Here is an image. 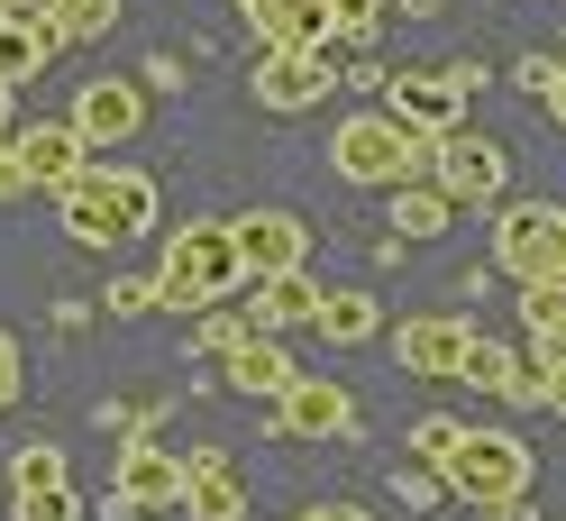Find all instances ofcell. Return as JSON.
I'll return each instance as SVG.
<instances>
[{"label":"cell","instance_id":"603a6c76","mask_svg":"<svg viewBox=\"0 0 566 521\" xmlns=\"http://www.w3.org/2000/svg\"><path fill=\"white\" fill-rule=\"evenodd\" d=\"M457 439H467V421H457V411H420L402 448H411L420 467H448V458H457Z\"/></svg>","mask_w":566,"mask_h":521},{"label":"cell","instance_id":"4dcf8cb0","mask_svg":"<svg viewBox=\"0 0 566 521\" xmlns=\"http://www.w3.org/2000/svg\"><path fill=\"white\" fill-rule=\"evenodd\" d=\"M302 521H375V512H366V503H311Z\"/></svg>","mask_w":566,"mask_h":521},{"label":"cell","instance_id":"4fadbf2b","mask_svg":"<svg viewBox=\"0 0 566 521\" xmlns=\"http://www.w3.org/2000/svg\"><path fill=\"white\" fill-rule=\"evenodd\" d=\"M10 147H19V174H28V192H64V184H74V174L92 165V137H83L74 119H46V128H19Z\"/></svg>","mask_w":566,"mask_h":521},{"label":"cell","instance_id":"ba28073f","mask_svg":"<svg viewBox=\"0 0 566 521\" xmlns=\"http://www.w3.org/2000/svg\"><path fill=\"white\" fill-rule=\"evenodd\" d=\"M430 174H439V184H448V192L475 211V201H503V174H512V156L493 147V137H475V128H448L439 147H430Z\"/></svg>","mask_w":566,"mask_h":521},{"label":"cell","instance_id":"7c38bea8","mask_svg":"<svg viewBox=\"0 0 566 521\" xmlns=\"http://www.w3.org/2000/svg\"><path fill=\"white\" fill-rule=\"evenodd\" d=\"M475 347V321H457V311H411V321L394 330V357L402 375H457Z\"/></svg>","mask_w":566,"mask_h":521},{"label":"cell","instance_id":"cb8c5ba5","mask_svg":"<svg viewBox=\"0 0 566 521\" xmlns=\"http://www.w3.org/2000/svg\"><path fill=\"white\" fill-rule=\"evenodd\" d=\"M10 521H83L74 476H55V484H19V512H10Z\"/></svg>","mask_w":566,"mask_h":521},{"label":"cell","instance_id":"6da1fadb","mask_svg":"<svg viewBox=\"0 0 566 521\" xmlns=\"http://www.w3.org/2000/svg\"><path fill=\"white\" fill-rule=\"evenodd\" d=\"M55 211H64L74 248H128V238L156 229V174L147 165H83L55 192Z\"/></svg>","mask_w":566,"mask_h":521},{"label":"cell","instance_id":"83f0119b","mask_svg":"<svg viewBox=\"0 0 566 521\" xmlns=\"http://www.w3.org/2000/svg\"><path fill=\"white\" fill-rule=\"evenodd\" d=\"M19 394H28V357H19V338L0 330V411H10Z\"/></svg>","mask_w":566,"mask_h":521},{"label":"cell","instance_id":"836d02e7","mask_svg":"<svg viewBox=\"0 0 566 521\" xmlns=\"http://www.w3.org/2000/svg\"><path fill=\"white\" fill-rule=\"evenodd\" d=\"M484 521H530V503H503V512H484Z\"/></svg>","mask_w":566,"mask_h":521},{"label":"cell","instance_id":"ac0fdd59","mask_svg":"<svg viewBox=\"0 0 566 521\" xmlns=\"http://www.w3.org/2000/svg\"><path fill=\"white\" fill-rule=\"evenodd\" d=\"M256 321L265 330H311V321H321V284H311V265L265 274V284H256Z\"/></svg>","mask_w":566,"mask_h":521},{"label":"cell","instance_id":"9a60e30c","mask_svg":"<svg viewBox=\"0 0 566 521\" xmlns=\"http://www.w3.org/2000/svg\"><path fill=\"white\" fill-rule=\"evenodd\" d=\"M64 46V28L46 19V10H0V83H38L46 74V55Z\"/></svg>","mask_w":566,"mask_h":521},{"label":"cell","instance_id":"3957f363","mask_svg":"<svg viewBox=\"0 0 566 521\" xmlns=\"http://www.w3.org/2000/svg\"><path fill=\"white\" fill-rule=\"evenodd\" d=\"M430 147L439 137L402 128L394 111H357V119H338L329 165L347 174V184H366V192H394V184H411V174H430Z\"/></svg>","mask_w":566,"mask_h":521},{"label":"cell","instance_id":"9c48e42d","mask_svg":"<svg viewBox=\"0 0 566 521\" xmlns=\"http://www.w3.org/2000/svg\"><path fill=\"white\" fill-rule=\"evenodd\" d=\"M64 119H74L92 147H128V137L147 128V92H137L128 74H92V83L74 92V111H64Z\"/></svg>","mask_w":566,"mask_h":521},{"label":"cell","instance_id":"2e32d148","mask_svg":"<svg viewBox=\"0 0 566 521\" xmlns=\"http://www.w3.org/2000/svg\"><path fill=\"white\" fill-rule=\"evenodd\" d=\"M220 366H229V385H238V394H256V403H283V394H293V375H302L293 357H283V330H256V338H238Z\"/></svg>","mask_w":566,"mask_h":521},{"label":"cell","instance_id":"5bb4252c","mask_svg":"<svg viewBox=\"0 0 566 521\" xmlns=\"http://www.w3.org/2000/svg\"><path fill=\"white\" fill-rule=\"evenodd\" d=\"M384 92H394L384 111H394L402 128H420V137H448V128H467V92H457L448 74H394Z\"/></svg>","mask_w":566,"mask_h":521},{"label":"cell","instance_id":"30bf717a","mask_svg":"<svg viewBox=\"0 0 566 521\" xmlns=\"http://www.w3.org/2000/svg\"><path fill=\"white\" fill-rule=\"evenodd\" d=\"M238 229V257H247V284H265V274H283V265H311V229H302V211H238L229 220Z\"/></svg>","mask_w":566,"mask_h":521},{"label":"cell","instance_id":"44dd1931","mask_svg":"<svg viewBox=\"0 0 566 521\" xmlns=\"http://www.w3.org/2000/svg\"><path fill=\"white\" fill-rule=\"evenodd\" d=\"M521 321H530L539 366H557L566 357V284H521Z\"/></svg>","mask_w":566,"mask_h":521},{"label":"cell","instance_id":"1f68e13d","mask_svg":"<svg viewBox=\"0 0 566 521\" xmlns=\"http://www.w3.org/2000/svg\"><path fill=\"white\" fill-rule=\"evenodd\" d=\"M539 101H548V119H557V128H566V55H557V83H548V92H539Z\"/></svg>","mask_w":566,"mask_h":521},{"label":"cell","instance_id":"4316f807","mask_svg":"<svg viewBox=\"0 0 566 521\" xmlns=\"http://www.w3.org/2000/svg\"><path fill=\"white\" fill-rule=\"evenodd\" d=\"M101 311H165V293H156V274H111Z\"/></svg>","mask_w":566,"mask_h":521},{"label":"cell","instance_id":"484cf974","mask_svg":"<svg viewBox=\"0 0 566 521\" xmlns=\"http://www.w3.org/2000/svg\"><path fill=\"white\" fill-rule=\"evenodd\" d=\"M55 476H74V467H64V448H55V439H28L19 458H10V484H55Z\"/></svg>","mask_w":566,"mask_h":521},{"label":"cell","instance_id":"f546056e","mask_svg":"<svg viewBox=\"0 0 566 521\" xmlns=\"http://www.w3.org/2000/svg\"><path fill=\"white\" fill-rule=\"evenodd\" d=\"M10 192H28V174H19V147L0 137V201H10Z\"/></svg>","mask_w":566,"mask_h":521},{"label":"cell","instance_id":"d6a6232c","mask_svg":"<svg viewBox=\"0 0 566 521\" xmlns=\"http://www.w3.org/2000/svg\"><path fill=\"white\" fill-rule=\"evenodd\" d=\"M548 403H557V411H566V357H557V366H548Z\"/></svg>","mask_w":566,"mask_h":521},{"label":"cell","instance_id":"f1b7e54d","mask_svg":"<svg viewBox=\"0 0 566 521\" xmlns=\"http://www.w3.org/2000/svg\"><path fill=\"white\" fill-rule=\"evenodd\" d=\"M329 10H338L347 38H375V28H384V0H329Z\"/></svg>","mask_w":566,"mask_h":521},{"label":"cell","instance_id":"e0dca14e","mask_svg":"<svg viewBox=\"0 0 566 521\" xmlns=\"http://www.w3.org/2000/svg\"><path fill=\"white\" fill-rule=\"evenodd\" d=\"M467 201H457L439 174H411V184H394V238H439Z\"/></svg>","mask_w":566,"mask_h":521},{"label":"cell","instance_id":"5b68a950","mask_svg":"<svg viewBox=\"0 0 566 521\" xmlns=\"http://www.w3.org/2000/svg\"><path fill=\"white\" fill-rule=\"evenodd\" d=\"M493 265L521 284H566V211L557 201H512L493 220Z\"/></svg>","mask_w":566,"mask_h":521},{"label":"cell","instance_id":"7402d4cb","mask_svg":"<svg viewBox=\"0 0 566 521\" xmlns=\"http://www.w3.org/2000/svg\"><path fill=\"white\" fill-rule=\"evenodd\" d=\"M38 10L64 28V46H83V38H111V28H119V0H38Z\"/></svg>","mask_w":566,"mask_h":521},{"label":"cell","instance_id":"ffe728a7","mask_svg":"<svg viewBox=\"0 0 566 521\" xmlns=\"http://www.w3.org/2000/svg\"><path fill=\"white\" fill-rule=\"evenodd\" d=\"M311 330H321L329 347H357V338H375V330H384V302H375V293H357V284H347V293H321V321H311Z\"/></svg>","mask_w":566,"mask_h":521},{"label":"cell","instance_id":"8fae6325","mask_svg":"<svg viewBox=\"0 0 566 521\" xmlns=\"http://www.w3.org/2000/svg\"><path fill=\"white\" fill-rule=\"evenodd\" d=\"M283 439H347L357 430V394L338 385V375H293V394L274 403Z\"/></svg>","mask_w":566,"mask_h":521},{"label":"cell","instance_id":"d6986e66","mask_svg":"<svg viewBox=\"0 0 566 521\" xmlns=\"http://www.w3.org/2000/svg\"><path fill=\"white\" fill-rule=\"evenodd\" d=\"M192 521H247V476L229 458H192Z\"/></svg>","mask_w":566,"mask_h":521},{"label":"cell","instance_id":"8992f818","mask_svg":"<svg viewBox=\"0 0 566 521\" xmlns=\"http://www.w3.org/2000/svg\"><path fill=\"white\" fill-rule=\"evenodd\" d=\"M184 494H192V458H174L156 430L119 448V467H111V503L119 512H174Z\"/></svg>","mask_w":566,"mask_h":521},{"label":"cell","instance_id":"277c9868","mask_svg":"<svg viewBox=\"0 0 566 521\" xmlns=\"http://www.w3.org/2000/svg\"><path fill=\"white\" fill-rule=\"evenodd\" d=\"M439 476H448L457 503L503 512V503L530 494V439H512V430H475V421H467V439H457V458H448Z\"/></svg>","mask_w":566,"mask_h":521},{"label":"cell","instance_id":"e575fe53","mask_svg":"<svg viewBox=\"0 0 566 521\" xmlns=\"http://www.w3.org/2000/svg\"><path fill=\"white\" fill-rule=\"evenodd\" d=\"M0 137H19V128H10V83H0Z\"/></svg>","mask_w":566,"mask_h":521},{"label":"cell","instance_id":"d4e9b609","mask_svg":"<svg viewBox=\"0 0 566 521\" xmlns=\"http://www.w3.org/2000/svg\"><path fill=\"white\" fill-rule=\"evenodd\" d=\"M256 330H265L256 311H220V302H210V321L192 330V347H210V357H229V347H238V338H256Z\"/></svg>","mask_w":566,"mask_h":521},{"label":"cell","instance_id":"52a82bcc","mask_svg":"<svg viewBox=\"0 0 566 521\" xmlns=\"http://www.w3.org/2000/svg\"><path fill=\"white\" fill-rule=\"evenodd\" d=\"M247 92L265 101V111H311V101L329 92V55L321 46H256V64H247Z\"/></svg>","mask_w":566,"mask_h":521},{"label":"cell","instance_id":"7a4b0ae2","mask_svg":"<svg viewBox=\"0 0 566 521\" xmlns=\"http://www.w3.org/2000/svg\"><path fill=\"white\" fill-rule=\"evenodd\" d=\"M247 284V257H238V229L229 220H184L156 257V293L165 311H210Z\"/></svg>","mask_w":566,"mask_h":521},{"label":"cell","instance_id":"d590c367","mask_svg":"<svg viewBox=\"0 0 566 521\" xmlns=\"http://www.w3.org/2000/svg\"><path fill=\"white\" fill-rule=\"evenodd\" d=\"M0 10H38V0H0Z\"/></svg>","mask_w":566,"mask_h":521}]
</instances>
